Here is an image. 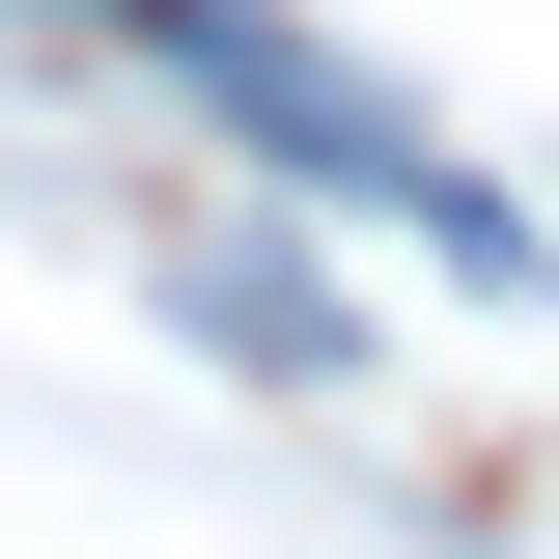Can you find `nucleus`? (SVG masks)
Returning <instances> with one entry per match:
<instances>
[{"label":"nucleus","mask_w":559,"mask_h":559,"mask_svg":"<svg viewBox=\"0 0 559 559\" xmlns=\"http://www.w3.org/2000/svg\"><path fill=\"white\" fill-rule=\"evenodd\" d=\"M197 336H224V364H280V392H308V364H336V308H308V280H280V252H197Z\"/></svg>","instance_id":"1"}]
</instances>
